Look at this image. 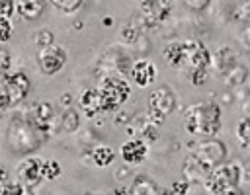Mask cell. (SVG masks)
<instances>
[{"label":"cell","mask_w":250,"mask_h":195,"mask_svg":"<svg viewBox=\"0 0 250 195\" xmlns=\"http://www.w3.org/2000/svg\"><path fill=\"white\" fill-rule=\"evenodd\" d=\"M242 181V164L238 162H223L215 166L203 181V187L211 195H223L225 191L238 187Z\"/></svg>","instance_id":"cell-4"},{"label":"cell","mask_w":250,"mask_h":195,"mask_svg":"<svg viewBox=\"0 0 250 195\" xmlns=\"http://www.w3.org/2000/svg\"><path fill=\"white\" fill-rule=\"evenodd\" d=\"M184 51L186 64H189V68H211V51L199 39H186Z\"/></svg>","instance_id":"cell-9"},{"label":"cell","mask_w":250,"mask_h":195,"mask_svg":"<svg viewBox=\"0 0 250 195\" xmlns=\"http://www.w3.org/2000/svg\"><path fill=\"white\" fill-rule=\"evenodd\" d=\"M223 195H244V193H242V189H240V185H238V187H232V189L225 191Z\"/></svg>","instance_id":"cell-37"},{"label":"cell","mask_w":250,"mask_h":195,"mask_svg":"<svg viewBox=\"0 0 250 195\" xmlns=\"http://www.w3.org/2000/svg\"><path fill=\"white\" fill-rule=\"evenodd\" d=\"M242 43H244L246 49H250V23L246 25V29H244V33H242Z\"/></svg>","instance_id":"cell-34"},{"label":"cell","mask_w":250,"mask_h":195,"mask_svg":"<svg viewBox=\"0 0 250 195\" xmlns=\"http://www.w3.org/2000/svg\"><path fill=\"white\" fill-rule=\"evenodd\" d=\"M33 43H35V47H39V49L51 47V45H55V33H53L51 29H47V27H41V29H37V31L33 33Z\"/></svg>","instance_id":"cell-24"},{"label":"cell","mask_w":250,"mask_h":195,"mask_svg":"<svg viewBox=\"0 0 250 195\" xmlns=\"http://www.w3.org/2000/svg\"><path fill=\"white\" fill-rule=\"evenodd\" d=\"M47 4H51L53 8H57L62 14H74L82 8L84 0H45Z\"/></svg>","instance_id":"cell-23"},{"label":"cell","mask_w":250,"mask_h":195,"mask_svg":"<svg viewBox=\"0 0 250 195\" xmlns=\"http://www.w3.org/2000/svg\"><path fill=\"white\" fill-rule=\"evenodd\" d=\"M209 78V68H189V82L193 86H203Z\"/></svg>","instance_id":"cell-26"},{"label":"cell","mask_w":250,"mask_h":195,"mask_svg":"<svg viewBox=\"0 0 250 195\" xmlns=\"http://www.w3.org/2000/svg\"><path fill=\"white\" fill-rule=\"evenodd\" d=\"M146 154H148V144L145 138H131L121 144V158L129 166L141 164L146 158Z\"/></svg>","instance_id":"cell-12"},{"label":"cell","mask_w":250,"mask_h":195,"mask_svg":"<svg viewBox=\"0 0 250 195\" xmlns=\"http://www.w3.org/2000/svg\"><path fill=\"white\" fill-rule=\"evenodd\" d=\"M16 195H35V193H33V189H31V187H25V185H21V187H20V191H18Z\"/></svg>","instance_id":"cell-36"},{"label":"cell","mask_w":250,"mask_h":195,"mask_svg":"<svg viewBox=\"0 0 250 195\" xmlns=\"http://www.w3.org/2000/svg\"><path fill=\"white\" fill-rule=\"evenodd\" d=\"M111 195H135V193H133V187L131 185H119V187H115L111 191Z\"/></svg>","instance_id":"cell-31"},{"label":"cell","mask_w":250,"mask_h":195,"mask_svg":"<svg viewBox=\"0 0 250 195\" xmlns=\"http://www.w3.org/2000/svg\"><path fill=\"white\" fill-rule=\"evenodd\" d=\"M78 109L88 119H94L96 115H100L102 113V99H100L98 90H94V88L82 90V94L78 96Z\"/></svg>","instance_id":"cell-13"},{"label":"cell","mask_w":250,"mask_h":195,"mask_svg":"<svg viewBox=\"0 0 250 195\" xmlns=\"http://www.w3.org/2000/svg\"><path fill=\"white\" fill-rule=\"evenodd\" d=\"M4 113H6V111H2V109H0V119H2V117H4Z\"/></svg>","instance_id":"cell-41"},{"label":"cell","mask_w":250,"mask_h":195,"mask_svg":"<svg viewBox=\"0 0 250 195\" xmlns=\"http://www.w3.org/2000/svg\"><path fill=\"white\" fill-rule=\"evenodd\" d=\"M139 10L148 27H156L172 14V0H139Z\"/></svg>","instance_id":"cell-7"},{"label":"cell","mask_w":250,"mask_h":195,"mask_svg":"<svg viewBox=\"0 0 250 195\" xmlns=\"http://www.w3.org/2000/svg\"><path fill=\"white\" fill-rule=\"evenodd\" d=\"M49 135L43 133L41 129H37L33 125V121L27 117V113L23 111H18L12 115L10 119V127H8V133H6V140H8V146L14 154H31L33 150H37L43 140L47 138Z\"/></svg>","instance_id":"cell-2"},{"label":"cell","mask_w":250,"mask_h":195,"mask_svg":"<svg viewBox=\"0 0 250 195\" xmlns=\"http://www.w3.org/2000/svg\"><path fill=\"white\" fill-rule=\"evenodd\" d=\"M189 181L184 177V179H176L174 183H172V187H170V191H172V195H188V191H189Z\"/></svg>","instance_id":"cell-28"},{"label":"cell","mask_w":250,"mask_h":195,"mask_svg":"<svg viewBox=\"0 0 250 195\" xmlns=\"http://www.w3.org/2000/svg\"><path fill=\"white\" fill-rule=\"evenodd\" d=\"M66 49L61 45H51L45 49H39L37 53V66L45 76H53L57 72L62 70V66L66 64Z\"/></svg>","instance_id":"cell-6"},{"label":"cell","mask_w":250,"mask_h":195,"mask_svg":"<svg viewBox=\"0 0 250 195\" xmlns=\"http://www.w3.org/2000/svg\"><path fill=\"white\" fill-rule=\"evenodd\" d=\"M80 127V113L74 107H68L61 113V121H59V131L64 133H76Z\"/></svg>","instance_id":"cell-19"},{"label":"cell","mask_w":250,"mask_h":195,"mask_svg":"<svg viewBox=\"0 0 250 195\" xmlns=\"http://www.w3.org/2000/svg\"><path fill=\"white\" fill-rule=\"evenodd\" d=\"M131 187H133V193H135V195H156V191H158L156 181L150 179V177L145 176V174H139V176L135 177V181H133Z\"/></svg>","instance_id":"cell-20"},{"label":"cell","mask_w":250,"mask_h":195,"mask_svg":"<svg viewBox=\"0 0 250 195\" xmlns=\"http://www.w3.org/2000/svg\"><path fill=\"white\" fill-rule=\"evenodd\" d=\"M238 10H240V16L242 18H250V0H240Z\"/></svg>","instance_id":"cell-32"},{"label":"cell","mask_w":250,"mask_h":195,"mask_svg":"<svg viewBox=\"0 0 250 195\" xmlns=\"http://www.w3.org/2000/svg\"><path fill=\"white\" fill-rule=\"evenodd\" d=\"M16 14V4L14 0H0V18H12Z\"/></svg>","instance_id":"cell-29"},{"label":"cell","mask_w":250,"mask_h":195,"mask_svg":"<svg viewBox=\"0 0 250 195\" xmlns=\"http://www.w3.org/2000/svg\"><path fill=\"white\" fill-rule=\"evenodd\" d=\"M197 195H211V193H197Z\"/></svg>","instance_id":"cell-43"},{"label":"cell","mask_w":250,"mask_h":195,"mask_svg":"<svg viewBox=\"0 0 250 195\" xmlns=\"http://www.w3.org/2000/svg\"><path fill=\"white\" fill-rule=\"evenodd\" d=\"M242 176H246V177H250V160H248L246 164H242Z\"/></svg>","instance_id":"cell-38"},{"label":"cell","mask_w":250,"mask_h":195,"mask_svg":"<svg viewBox=\"0 0 250 195\" xmlns=\"http://www.w3.org/2000/svg\"><path fill=\"white\" fill-rule=\"evenodd\" d=\"M234 64H236V58H234V53L230 51V47H221V49H217L215 55L211 53V68L219 70L221 74H225Z\"/></svg>","instance_id":"cell-16"},{"label":"cell","mask_w":250,"mask_h":195,"mask_svg":"<svg viewBox=\"0 0 250 195\" xmlns=\"http://www.w3.org/2000/svg\"><path fill=\"white\" fill-rule=\"evenodd\" d=\"M41 158L37 156H23V160H20L18 168H16V179L25 185V187H37L43 181L41 176Z\"/></svg>","instance_id":"cell-8"},{"label":"cell","mask_w":250,"mask_h":195,"mask_svg":"<svg viewBox=\"0 0 250 195\" xmlns=\"http://www.w3.org/2000/svg\"><path fill=\"white\" fill-rule=\"evenodd\" d=\"M31 82L23 70H8L4 80L0 82V109L8 111L18 107L29 94Z\"/></svg>","instance_id":"cell-3"},{"label":"cell","mask_w":250,"mask_h":195,"mask_svg":"<svg viewBox=\"0 0 250 195\" xmlns=\"http://www.w3.org/2000/svg\"><path fill=\"white\" fill-rule=\"evenodd\" d=\"M4 181H10V174H8L6 166L0 164V183H4Z\"/></svg>","instance_id":"cell-35"},{"label":"cell","mask_w":250,"mask_h":195,"mask_svg":"<svg viewBox=\"0 0 250 195\" xmlns=\"http://www.w3.org/2000/svg\"><path fill=\"white\" fill-rule=\"evenodd\" d=\"M102 99V113H115L131 96V86L121 76H105L96 88Z\"/></svg>","instance_id":"cell-5"},{"label":"cell","mask_w":250,"mask_h":195,"mask_svg":"<svg viewBox=\"0 0 250 195\" xmlns=\"http://www.w3.org/2000/svg\"><path fill=\"white\" fill-rule=\"evenodd\" d=\"M184 123V131L188 135H195V136H205V138H215L221 133V107L207 99V101H197L193 105H189L184 111L182 117Z\"/></svg>","instance_id":"cell-1"},{"label":"cell","mask_w":250,"mask_h":195,"mask_svg":"<svg viewBox=\"0 0 250 195\" xmlns=\"http://www.w3.org/2000/svg\"><path fill=\"white\" fill-rule=\"evenodd\" d=\"M129 74H131V80H133L139 88H146L150 82H154V78L158 76V70H156V66H154L152 60H148V58H139V60H135V62L131 64Z\"/></svg>","instance_id":"cell-11"},{"label":"cell","mask_w":250,"mask_h":195,"mask_svg":"<svg viewBox=\"0 0 250 195\" xmlns=\"http://www.w3.org/2000/svg\"><path fill=\"white\" fill-rule=\"evenodd\" d=\"M16 4V14L25 20V21H33L37 18L43 16L45 12V0H14Z\"/></svg>","instance_id":"cell-14"},{"label":"cell","mask_w":250,"mask_h":195,"mask_svg":"<svg viewBox=\"0 0 250 195\" xmlns=\"http://www.w3.org/2000/svg\"><path fill=\"white\" fill-rule=\"evenodd\" d=\"M12 33H14V25L8 18H0V45L8 43L12 39Z\"/></svg>","instance_id":"cell-27"},{"label":"cell","mask_w":250,"mask_h":195,"mask_svg":"<svg viewBox=\"0 0 250 195\" xmlns=\"http://www.w3.org/2000/svg\"><path fill=\"white\" fill-rule=\"evenodd\" d=\"M248 68L244 66V64H240V62H236L234 66H230L225 74H223V82H225V86H229V88H238L240 84H244L246 80H248Z\"/></svg>","instance_id":"cell-17"},{"label":"cell","mask_w":250,"mask_h":195,"mask_svg":"<svg viewBox=\"0 0 250 195\" xmlns=\"http://www.w3.org/2000/svg\"><path fill=\"white\" fill-rule=\"evenodd\" d=\"M59 103L64 107V109H68V107H72V96L68 94V92H64V94H61V99H59Z\"/></svg>","instance_id":"cell-33"},{"label":"cell","mask_w":250,"mask_h":195,"mask_svg":"<svg viewBox=\"0 0 250 195\" xmlns=\"http://www.w3.org/2000/svg\"><path fill=\"white\" fill-rule=\"evenodd\" d=\"M139 37H141V29H139L135 23H127V25H123L121 31H119V39L125 41V43H137Z\"/></svg>","instance_id":"cell-25"},{"label":"cell","mask_w":250,"mask_h":195,"mask_svg":"<svg viewBox=\"0 0 250 195\" xmlns=\"http://www.w3.org/2000/svg\"><path fill=\"white\" fill-rule=\"evenodd\" d=\"M234 135H236V140H238L240 148L250 152V115H244V117L236 123Z\"/></svg>","instance_id":"cell-21"},{"label":"cell","mask_w":250,"mask_h":195,"mask_svg":"<svg viewBox=\"0 0 250 195\" xmlns=\"http://www.w3.org/2000/svg\"><path fill=\"white\" fill-rule=\"evenodd\" d=\"M156 195H172V191H170V189H164V187H158Z\"/></svg>","instance_id":"cell-39"},{"label":"cell","mask_w":250,"mask_h":195,"mask_svg":"<svg viewBox=\"0 0 250 195\" xmlns=\"http://www.w3.org/2000/svg\"><path fill=\"white\" fill-rule=\"evenodd\" d=\"M211 2H213V0H184L186 8H189V10H193V12H203Z\"/></svg>","instance_id":"cell-30"},{"label":"cell","mask_w":250,"mask_h":195,"mask_svg":"<svg viewBox=\"0 0 250 195\" xmlns=\"http://www.w3.org/2000/svg\"><path fill=\"white\" fill-rule=\"evenodd\" d=\"M246 82H248V88H250V74H248V80Z\"/></svg>","instance_id":"cell-42"},{"label":"cell","mask_w":250,"mask_h":195,"mask_svg":"<svg viewBox=\"0 0 250 195\" xmlns=\"http://www.w3.org/2000/svg\"><path fill=\"white\" fill-rule=\"evenodd\" d=\"M90 160L94 162V166L98 168H105L115 160V150L107 144H98L90 150Z\"/></svg>","instance_id":"cell-18"},{"label":"cell","mask_w":250,"mask_h":195,"mask_svg":"<svg viewBox=\"0 0 250 195\" xmlns=\"http://www.w3.org/2000/svg\"><path fill=\"white\" fill-rule=\"evenodd\" d=\"M61 174H62V168H61V164H59L57 160L47 158V160L41 162V176H43V181H55V179L61 177Z\"/></svg>","instance_id":"cell-22"},{"label":"cell","mask_w":250,"mask_h":195,"mask_svg":"<svg viewBox=\"0 0 250 195\" xmlns=\"http://www.w3.org/2000/svg\"><path fill=\"white\" fill-rule=\"evenodd\" d=\"M248 107H250V99L246 101V105H244V109H248ZM248 115H250V113H248Z\"/></svg>","instance_id":"cell-40"},{"label":"cell","mask_w":250,"mask_h":195,"mask_svg":"<svg viewBox=\"0 0 250 195\" xmlns=\"http://www.w3.org/2000/svg\"><path fill=\"white\" fill-rule=\"evenodd\" d=\"M174 107H176V96H174V92H172L170 88H166V86L156 88V90L148 96V109H150V111H156V113H160V115L166 117L168 113L174 111Z\"/></svg>","instance_id":"cell-10"},{"label":"cell","mask_w":250,"mask_h":195,"mask_svg":"<svg viewBox=\"0 0 250 195\" xmlns=\"http://www.w3.org/2000/svg\"><path fill=\"white\" fill-rule=\"evenodd\" d=\"M162 57L172 68H182L186 64V51L184 41H168L162 49Z\"/></svg>","instance_id":"cell-15"}]
</instances>
